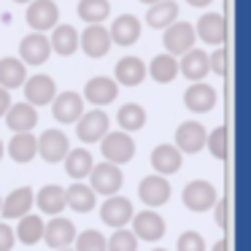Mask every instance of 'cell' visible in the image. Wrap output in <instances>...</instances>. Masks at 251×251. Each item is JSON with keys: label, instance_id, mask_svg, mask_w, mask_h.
I'll list each match as a JSON object with an SVG mask.
<instances>
[{"label": "cell", "instance_id": "7a4b0ae2", "mask_svg": "<svg viewBox=\"0 0 251 251\" xmlns=\"http://www.w3.org/2000/svg\"><path fill=\"white\" fill-rule=\"evenodd\" d=\"M89 186H92L95 195H116V192L122 189V184H125V173H122L119 165L114 162H100V165H92V170H89Z\"/></svg>", "mask_w": 251, "mask_h": 251}, {"label": "cell", "instance_id": "f5cc1de1", "mask_svg": "<svg viewBox=\"0 0 251 251\" xmlns=\"http://www.w3.org/2000/svg\"><path fill=\"white\" fill-rule=\"evenodd\" d=\"M0 202H3V195H0Z\"/></svg>", "mask_w": 251, "mask_h": 251}, {"label": "cell", "instance_id": "8992f818", "mask_svg": "<svg viewBox=\"0 0 251 251\" xmlns=\"http://www.w3.org/2000/svg\"><path fill=\"white\" fill-rule=\"evenodd\" d=\"M219 200V192L211 181H192L184 186V205L192 213H205L213 208V202Z\"/></svg>", "mask_w": 251, "mask_h": 251}, {"label": "cell", "instance_id": "5bb4252c", "mask_svg": "<svg viewBox=\"0 0 251 251\" xmlns=\"http://www.w3.org/2000/svg\"><path fill=\"white\" fill-rule=\"evenodd\" d=\"M205 138H208V130L200 122H184V125H178V130H176L173 146L178 149L181 154H200L202 149H205Z\"/></svg>", "mask_w": 251, "mask_h": 251}, {"label": "cell", "instance_id": "f907efd6", "mask_svg": "<svg viewBox=\"0 0 251 251\" xmlns=\"http://www.w3.org/2000/svg\"><path fill=\"white\" fill-rule=\"evenodd\" d=\"M57 251H73V249H57Z\"/></svg>", "mask_w": 251, "mask_h": 251}, {"label": "cell", "instance_id": "30bf717a", "mask_svg": "<svg viewBox=\"0 0 251 251\" xmlns=\"http://www.w3.org/2000/svg\"><path fill=\"white\" fill-rule=\"evenodd\" d=\"M170 195H173V189H170V184H168V176L154 173V176H146V178L138 184V197H141L143 205H149V208L165 205V202L170 200Z\"/></svg>", "mask_w": 251, "mask_h": 251}, {"label": "cell", "instance_id": "484cf974", "mask_svg": "<svg viewBox=\"0 0 251 251\" xmlns=\"http://www.w3.org/2000/svg\"><path fill=\"white\" fill-rule=\"evenodd\" d=\"M8 154H11L14 162L19 165H27L35 159V154H38V138L33 135V132H14V138L8 141Z\"/></svg>", "mask_w": 251, "mask_h": 251}, {"label": "cell", "instance_id": "7bdbcfd3", "mask_svg": "<svg viewBox=\"0 0 251 251\" xmlns=\"http://www.w3.org/2000/svg\"><path fill=\"white\" fill-rule=\"evenodd\" d=\"M8 105H11V92H8V89H3V87H0V119L6 116Z\"/></svg>", "mask_w": 251, "mask_h": 251}, {"label": "cell", "instance_id": "681fc988", "mask_svg": "<svg viewBox=\"0 0 251 251\" xmlns=\"http://www.w3.org/2000/svg\"><path fill=\"white\" fill-rule=\"evenodd\" d=\"M14 3H25V6H27V3H30V0H14Z\"/></svg>", "mask_w": 251, "mask_h": 251}, {"label": "cell", "instance_id": "4fadbf2b", "mask_svg": "<svg viewBox=\"0 0 251 251\" xmlns=\"http://www.w3.org/2000/svg\"><path fill=\"white\" fill-rule=\"evenodd\" d=\"M51 116L60 125H76V119L84 114V98L78 92H60L51 98Z\"/></svg>", "mask_w": 251, "mask_h": 251}, {"label": "cell", "instance_id": "2e32d148", "mask_svg": "<svg viewBox=\"0 0 251 251\" xmlns=\"http://www.w3.org/2000/svg\"><path fill=\"white\" fill-rule=\"evenodd\" d=\"M68 149H71V141H68V135L60 130H46L44 135L38 138V157L49 165L62 162Z\"/></svg>", "mask_w": 251, "mask_h": 251}, {"label": "cell", "instance_id": "9a60e30c", "mask_svg": "<svg viewBox=\"0 0 251 251\" xmlns=\"http://www.w3.org/2000/svg\"><path fill=\"white\" fill-rule=\"evenodd\" d=\"M73 238H76V227H73L71 219L60 216V213L51 216L49 224H44V238L41 240H46L49 249H68V246H73Z\"/></svg>", "mask_w": 251, "mask_h": 251}, {"label": "cell", "instance_id": "f6af8a7d", "mask_svg": "<svg viewBox=\"0 0 251 251\" xmlns=\"http://www.w3.org/2000/svg\"><path fill=\"white\" fill-rule=\"evenodd\" d=\"M189 6H195V8H205V6H211L213 0H186Z\"/></svg>", "mask_w": 251, "mask_h": 251}, {"label": "cell", "instance_id": "44dd1931", "mask_svg": "<svg viewBox=\"0 0 251 251\" xmlns=\"http://www.w3.org/2000/svg\"><path fill=\"white\" fill-rule=\"evenodd\" d=\"M108 35H111V44H116V46L138 44V38H141V19L132 17V14H122L108 27Z\"/></svg>", "mask_w": 251, "mask_h": 251}, {"label": "cell", "instance_id": "f546056e", "mask_svg": "<svg viewBox=\"0 0 251 251\" xmlns=\"http://www.w3.org/2000/svg\"><path fill=\"white\" fill-rule=\"evenodd\" d=\"M35 205L41 208L49 216H57V213L65 211V189L60 184H46L35 192Z\"/></svg>", "mask_w": 251, "mask_h": 251}, {"label": "cell", "instance_id": "6da1fadb", "mask_svg": "<svg viewBox=\"0 0 251 251\" xmlns=\"http://www.w3.org/2000/svg\"><path fill=\"white\" fill-rule=\"evenodd\" d=\"M98 143H100V151H103L105 162H114V165H119V168L135 157V141H132V135L125 130H116V132L108 130Z\"/></svg>", "mask_w": 251, "mask_h": 251}, {"label": "cell", "instance_id": "b9f144b4", "mask_svg": "<svg viewBox=\"0 0 251 251\" xmlns=\"http://www.w3.org/2000/svg\"><path fill=\"white\" fill-rule=\"evenodd\" d=\"M17 238H14V229L6 222H0V251H11Z\"/></svg>", "mask_w": 251, "mask_h": 251}, {"label": "cell", "instance_id": "1f68e13d", "mask_svg": "<svg viewBox=\"0 0 251 251\" xmlns=\"http://www.w3.org/2000/svg\"><path fill=\"white\" fill-rule=\"evenodd\" d=\"M146 76H151L157 84H170L178 76V57L168 54V51H165V54H157L146 65Z\"/></svg>", "mask_w": 251, "mask_h": 251}, {"label": "cell", "instance_id": "603a6c76", "mask_svg": "<svg viewBox=\"0 0 251 251\" xmlns=\"http://www.w3.org/2000/svg\"><path fill=\"white\" fill-rule=\"evenodd\" d=\"M3 119H6V125L11 132H33V127L38 125V111H35V105H30L27 100H25V103H11Z\"/></svg>", "mask_w": 251, "mask_h": 251}, {"label": "cell", "instance_id": "8d00e7d4", "mask_svg": "<svg viewBox=\"0 0 251 251\" xmlns=\"http://www.w3.org/2000/svg\"><path fill=\"white\" fill-rule=\"evenodd\" d=\"M105 251H138V238L132 229H114L111 238H105Z\"/></svg>", "mask_w": 251, "mask_h": 251}, {"label": "cell", "instance_id": "7402d4cb", "mask_svg": "<svg viewBox=\"0 0 251 251\" xmlns=\"http://www.w3.org/2000/svg\"><path fill=\"white\" fill-rule=\"evenodd\" d=\"M146 78V62L141 57H122L114 65V81L119 87H138Z\"/></svg>", "mask_w": 251, "mask_h": 251}, {"label": "cell", "instance_id": "ba28073f", "mask_svg": "<svg viewBox=\"0 0 251 251\" xmlns=\"http://www.w3.org/2000/svg\"><path fill=\"white\" fill-rule=\"evenodd\" d=\"M51 57V44H49V35L44 33H30L22 38V44H19V60L25 62V65H44L46 60Z\"/></svg>", "mask_w": 251, "mask_h": 251}, {"label": "cell", "instance_id": "4dcf8cb0", "mask_svg": "<svg viewBox=\"0 0 251 251\" xmlns=\"http://www.w3.org/2000/svg\"><path fill=\"white\" fill-rule=\"evenodd\" d=\"M62 162H65V173L71 176L73 181H84L89 176V170H92L95 159H92V154H89V149H68Z\"/></svg>", "mask_w": 251, "mask_h": 251}, {"label": "cell", "instance_id": "5b68a950", "mask_svg": "<svg viewBox=\"0 0 251 251\" xmlns=\"http://www.w3.org/2000/svg\"><path fill=\"white\" fill-rule=\"evenodd\" d=\"M30 30L35 33H49L57 22H60V6L54 0H30L27 11H25Z\"/></svg>", "mask_w": 251, "mask_h": 251}, {"label": "cell", "instance_id": "e0dca14e", "mask_svg": "<svg viewBox=\"0 0 251 251\" xmlns=\"http://www.w3.org/2000/svg\"><path fill=\"white\" fill-rule=\"evenodd\" d=\"M195 35L208 46H222L224 38H227V25H224V17L216 11H208L197 19L195 25Z\"/></svg>", "mask_w": 251, "mask_h": 251}, {"label": "cell", "instance_id": "52a82bcc", "mask_svg": "<svg viewBox=\"0 0 251 251\" xmlns=\"http://www.w3.org/2000/svg\"><path fill=\"white\" fill-rule=\"evenodd\" d=\"M132 213H135V208H132V202L127 200V197H119V195H108L105 197V202L100 205V222L105 224V227H127L132 219Z\"/></svg>", "mask_w": 251, "mask_h": 251}, {"label": "cell", "instance_id": "d6986e66", "mask_svg": "<svg viewBox=\"0 0 251 251\" xmlns=\"http://www.w3.org/2000/svg\"><path fill=\"white\" fill-rule=\"evenodd\" d=\"M116 95H119V84H116L114 78H108V76H95V78H89V81L84 84V95H81V98L89 100L92 105H98V108H100V105L114 103Z\"/></svg>", "mask_w": 251, "mask_h": 251}, {"label": "cell", "instance_id": "7dc6e473", "mask_svg": "<svg viewBox=\"0 0 251 251\" xmlns=\"http://www.w3.org/2000/svg\"><path fill=\"white\" fill-rule=\"evenodd\" d=\"M3 154H6V146H3V141H0V159H3Z\"/></svg>", "mask_w": 251, "mask_h": 251}, {"label": "cell", "instance_id": "9c48e42d", "mask_svg": "<svg viewBox=\"0 0 251 251\" xmlns=\"http://www.w3.org/2000/svg\"><path fill=\"white\" fill-rule=\"evenodd\" d=\"M108 127H111V119L105 116V111H100V108L87 111V114H81L76 119V135L84 143H98L108 132Z\"/></svg>", "mask_w": 251, "mask_h": 251}, {"label": "cell", "instance_id": "f35d334b", "mask_svg": "<svg viewBox=\"0 0 251 251\" xmlns=\"http://www.w3.org/2000/svg\"><path fill=\"white\" fill-rule=\"evenodd\" d=\"M205 146H208V151H211L213 159H224L227 157V130H224V127L211 130L205 138Z\"/></svg>", "mask_w": 251, "mask_h": 251}, {"label": "cell", "instance_id": "ac0fdd59", "mask_svg": "<svg viewBox=\"0 0 251 251\" xmlns=\"http://www.w3.org/2000/svg\"><path fill=\"white\" fill-rule=\"evenodd\" d=\"M216 100H219L216 89L205 81H192V87L184 92V105L192 114H208V111H213Z\"/></svg>", "mask_w": 251, "mask_h": 251}, {"label": "cell", "instance_id": "277c9868", "mask_svg": "<svg viewBox=\"0 0 251 251\" xmlns=\"http://www.w3.org/2000/svg\"><path fill=\"white\" fill-rule=\"evenodd\" d=\"M195 44H197L195 25H189V22H178V19H176V22L168 25L165 33H162V46H165V51L173 54V57H181L184 51H189Z\"/></svg>", "mask_w": 251, "mask_h": 251}, {"label": "cell", "instance_id": "d4e9b609", "mask_svg": "<svg viewBox=\"0 0 251 251\" xmlns=\"http://www.w3.org/2000/svg\"><path fill=\"white\" fill-rule=\"evenodd\" d=\"M181 162H184V154L173 146V143H162L151 151V168L157 170L159 176H173L181 170Z\"/></svg>", "mask_w": 251, "mask_h": 251}, {"label": "cell", "instance_id": "c3c4849f", "mask_svg": "<svg viewBox=\"0 0 251 251\" xmlns=\"http://www.w3.org/2000/svg\"><path fill=\"white\" fill-rule=\"evenodd\" d=\"M141 3H146V6H151V3H159V0H141Z\"/></svg>", "mask_w": 251, "mask_h": 251}, {"label": "cell", "instance_id": "d590c367", "mask_svg": "<svg viewBox=\"0 0 251 251\" xmlns=\"http://www.w3.org/2000/svg\"><path fill=\"white\" fill-rule=\"evenodd\" d=\"M146 108L143 105H138V103H125L119 108V114H116V122H119V127L125 132H138V130H143L146 127Z\"/></svg>", "mask_w": 251, "mask_h": 251}, {"label": "cell", "instance_id": "816d5d0a", "mask_svg": "<svg viewBox=\"0 0 251 251\" xmlns=\"http://www.w3.org/2000/svg\"><path fill=\"white\" fill-rule=\"evenodd\" d=\"M151 251H165V249H151Z\"/></svg>", "mask_w": 251, "mask_h": 251}, {"label": "cell", "instance_id": "74e56055", "mask_svg": "<svg viewBox=\"0 0 251 251\" xmlns=\"http://www.w3.org/2000/svg\"><path fill=\"white\" fill-rule=\"evenodd\" d=\"M73 251H105V235L100 229H84L73 238Z\"/></svg>", "mask_w": 251, "mask_h": 251}, {"label": "cell", "instance_id": "7c38bea8", "mask_svg": "<svg viewBox=\"0 0 251 251\" xmlns=\"http://www.w3.org/2000/svg\"><path fill=\"white\" fill-rule=\"evenodd\" d=\"M25 89V100H27L30 105H49L51 98L57 95V84L51 76H46V73H35V76H27L22 84Z\"/></svg>", "mask_w": 251, "mask_h": 251}, {"label": "cell", "instance_id": "8fae6325", "mask_svg": "<svg viewBox=\"0 0 251 251\" xmlns=\"http://www.w3.org/2000/svg\"><path fill=\"white\" fill-rule=\"evenodd\" d=\"M78 46H81V51L87 57L100 60V57L108 54L114 44H111V35H108V30H105L103 25H87L84 33L78 35Z\"/></svg>", "mask_w": 251, "mask_h": 251}, {"label": "cell", "instance_id": "d6a6232c", "mask_svg": "<svg viewBox=\"0 0 251 251\" xmlns=\"http://www.w3.org/2000/svg\"><path fill=\"white\" fill-rule=\"evenodd\" d=\"M178 19V3L173 0H159V3H151L146 11V25L154 30H165L168 25H173Z\"/></svg>", "mask_w": 251, "mask_h": 251}, {"label": "cell", "instance_id": "ab89813d", "mask_svg": "<svg viewBox=\"0 0 251 251\" xmlns=\"http://www.w3.org/2000/svg\"><path fill=\"white\" fill-rule=\"evenodd\" d=\"M176 249H178V251H208L202 235L195 232V229H186V232H181V235H178V246H176Z\"/></svg>", "mask_w": 251, "mask_h": 251}, {"label": "cell", "instance_id": "cb8c5ba5", "mask_svg": "<svg viewBox=\"0 0 251 251\" xmlns=\"http://www.w3.org/2000/svg\"><path fill=\"white\" fill-rule=\"evenodd\" d=\"M178 76L189 78V81H202L208 76V54L202 49H195V46L184 51L178 60Z\"/></svg>", "mask_w": 251, "mask_h": 251}, {"label": "cell", "instance_id": "e575fe53", "mask_svg": "<svg viewBox=\"0 0 251 251\" xmlns=\"http://www.w3.org/2000/svg\"><path fill=\"white\" fill-rule=\"evenodd\" d=\"M76 14L87 25H103L111 17V3L108 0H78Z\"/></svg>", "mask_w": 251, "mask_h": 251}, {"label": "cell", "instance_id": "f1b7e54d", "mask_svg": "<svg viewBox=\"0 0 251 251\" xmlns=\"http://www.w3.org/2000/svg\"><path fill=\"white\" fill-rule=\"evenodd\" d=\"M27 78V65L19 57H3L0 60V87L3 89H19Z\"/></svg>", "mask_w": 251, "mask_h": 251}, {"label": "cell", "instance_id": "4316f807", "mask_svg": "<svg viewBox=\"0 0 251 251\" xmlns=\"http://www.w3.org/2000/svg\"><path fill=\"white\" fill-rule=\"evenodd\" d=\"M95 202H98V195L92 192L89 184L76 181V184H71L65 189V208H71L76 213H89L95 208Z\"/></svg>", "mask_w": 251, "mask_h": 251}, {"label": "cell", "instance_id": "836d02e7", "mask_svg": "<svg viewBox=\"0 0 251 251\" xmlns=\"http://www.w3.org/2000/svg\"><path fill=\"white\" fill-rule=\"evenodd\" d=\"M14 238L22 246H35L44 238V219L38 213H25V216H19V227L14 232Z\"/></svg>", "mask_w": 251, "mask_h": 251}, {"label": "cell", "instance_id": "ee69618b", "mask_svg": "<svg viewBox=\"0 0 251 251\" xmlns=\"http://www.w3.org/2000/svg\"><path fill=\"white\" fill-rule=\"evenodd\" d=\"M213 208H216V224H219V227H224V211H227V202L216 200V202H213Z\"/></svg>", "mask_w": 251, "mask_h": 251}, {"label": "cell", "instance_id": "bcb514c9", "mask_svg": "<svg viewBox=\"0 0 251 251\" xmlns=\"http://www.w3.org/2000/svg\"><path fill=\"white\" fill-rule=\"evenodd\" d=\"M211 251H227V243H224V240H219V243L216 246H213V249Z\"/></svg>", "mask_w": 251, "mask_h": 251}, {"label": "cell", "instance_id": "83f0119b", "mask_svg": "<svg viewBox=\"0 0 251 251\" xmlns=\"http://www.w3.org/2000/svg\"><path fill=\"white\" fill-rule=\"evenodd\" d=\"M49 44H51V51H57L60 57H71L73 51L78 49V30L73 27V25H60L57 22L54 27H51Z\"/></svg>", "mask_w": 251, "mask_h": 251}, {"label": "cell", "instance_id": "ffe728a7", "mask_svg": "<svg viewBox=\"0 0 251 251\" xmlns=\"http://www.w3.org/2000/svg\"><path fill=\"white\" fill-rule=\"evenodd\" d=\"M33 205H35V192L30 189V186H19V189H14L8 197H3V202H0V216L3 219H19V216L33 211Z\"/></svg>", "mask_w": 251, "mask_h": 251}, {"label": "cell", "instance_id": "60d3db41", "mask_svg": "<svg viewBox=\"0 0 251 251\" xmlns=\"http://www.w3.org/2000/svg\"><path fill=\"white\" fill-rule=\"evenodd\" d=\"M224 57H227L224 49H216L213 54H208V73H213V76H224Z\"/></svg>", "mask_w": 251, "mask_h": 251}, {"label": "cell", "instance_id": "3957f363", "mask_svg": "<svg viewBox=\"0 0 251 251\" xmlns=\"http://www.w3.org/2000/svg\"><path fill=\"white\" fill-rule=\"evenodd\" d=\"M130 224H132L135 238L143 240V243H157V240H162L165 232H168V224H165V219L157 213V208H146V211H141V213H132Z\"/></svg>", "mask_w": 251, "mask_h": 251}]
</instances>
